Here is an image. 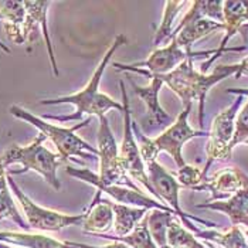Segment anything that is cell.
Listing matches in <instances>:
<instances>
[{
	"instance_id": "6da1fadb",
	"label": "cell",
	"mask_w": 248,
	"mask_h": 248,
	"mask_svg": "<svg viewBox=\"0 0 248 248\" xmlns=\"http://www.w3.org/2000/svg\"><path fill=\"white\" fill-rule=\"evenodd\" d=\"M126 43V37L124 34H118L115 37L114 43L109 46L107 53L104 54V58L98 64L96 70L94 71L93 77L87 82V85L78 91L76 94L70 95L58 96L53 99H43L40 101V105H58V104H73L76 107L74 114L71 115H46L43 119H50V121H57V122H68V121H79L82 115H90L96 116L98 119L101 116H107V112L111 109H116L118 112H124V105L116 102L114 98L104 94L99 91V84L104 77L105 68L111 62V60L115 56L116 50Z\"/></svg>"
},
{
	"instance_id": "7a4b0ae2",
	"label": "cell",
	"mask_w": 248,
	"mask_h": 248,
	"mask_svg": "<svg viewBox=\"0 0 248 248\" xmlns=\"http://www.w3.org/2000/svg\"><path fill=\"white\" fill-rule=\"evenodd\" d=\"M240 62L231 65H218L214 68L211 74H203L197 71L193 65V58H187L183 61L174 71L166 76H157L165 85H168L176 95L179 96L185 107L193 105L194 101L199 102V124L204 126V104L206 96L211 88L238 73Z\"/></svg>"
},
{
	"instance_id": "3957f363",
	"label": "cell",
	"mask_w": 248,
	"mask_h": 248,
	"mask_svg": "<svg viewBox=\"0 0 248 248\" xmlns=\"http://www.w3.org/2000/svg\"><path fill=\"white\" fill-rule=\"evenodd\" d=\"M191 107L187 105L185 107V109L177 115V118L173 121V124L166 128L159 136H156L155 139H149L143 132H140L139 126H136V124H132L134 126L135 138H138L139 140V151L142 155L143 163L156 160L157 155L160 152L169 153L173 157V160L176 162L177 168H183L186 165L182 149L183 146L194 138H204L209 136V132L206 131H196L189 125V115H190Z\"/></svg>"
},
{
	"instance_id": "277c9868",
	"label": "cell",
	"mask_w": 248,
	"mask_h": 248,
	"mask_svg": "<svg viewBox=\"0 0 248 248\" xmlns=\"http://www.w3.org/2000/svg\"><path fill=\"white\" fill-rule=\"evenodd\" d=\"M9 112L13 115L15 118L21 119L24 122H29L30 125L36 126L41 134L46 136V139L51 140L53 145L57 148L58 155L61 157V160H74L73 156H78L82 157L85 160H96L99 157L98 149L93 148L88 142H85L81 136L76 134V131L85 128L90 125L91 118H87L85 121L77 124L73 128H62V126H57L53 124H48L47 121H44L43 118H38L31 112L20 108L17 105L10 107ZM77 162V160H74Z\"/></svg>"
},
{
	"instance_id": "5b68a950",
	"label": "cell",
	"mask_w": 248,
	"mask_h": 248,
	"mask_svg": "<svg viewBox=\"0 0 248 248\" xmlns=\"http://www.w3.org/2000/svg\"><path fill=\"white\" fill-rule=\"evenodd\" d=\"M44 140L46 136L40 132L37 138L29 145H12L9 149L1 153V162L4 168L13 163L21 165L23 169L12 170L9 174H21L33 170L38 173L53 189L60 190L61 183L58 180L57 170L62 160L58 153L51 152L44 146Z\"/></svg>"
},
{
	"instance_id": "8992f818",
	"label": "cell",
	"mask_w": 248,
	"mask_h": 248,
	"mask_svg": "<svg viewBox=\"0 0 248 248\" xmlns=\"http://www.w3.org/2000/svg\"><path fill=\"white\" fill-rule=\"evenodd\" d=\"M119 87H121V93H122V105H124V138H122V143L119 146V162H121L124 170L132 180H136L138 183H140L152 194L153 199L160 202L156 191L153 190L152 183L149 180L142 155L139 151V145L135 138L131 107H129V101H128V95H126V88H125V84L122 79L119 81Z\"/></svg>"
},
{
	"instance_id": "52a82bcc",
	"label": "cell",
	"mask_w": 248,
	"mask_h": 248,
	"mask_svg": "<svg viewBox=\"0 0 248 248\" xmlns=\"http://www.w3.org/2000/svg\"><path fill=\"white\" fill-rule=\"evenodd\" d=\"M216 50H207V51H186L183 48H180L177 46V43L172 38V41L165 46L160 47L157 50H155L149 57L145 61L140 62H135V64H121V62H115L114 67L119 71H131L136 73L140 76L149 77V76H166L169 73L174 71L183 61H186L187 58L196 57H209L214 56Z\"/></svg>"
},
{
	"instance_id": "ba28073f",
	"label": "cell",
	"mask_w": 248,
	"mask_h": 248,
	"mask_svg": "<svg viewBox=\"0 0 248 248\" xmlns=\"http://www.w3.org/2000/svg\"><path fill=\"white\" fill-rule=\"evenodd\" d=\"M98 153H99V173L98 180L105 186H125L135 190L138 185L124 170L119 162V148L116 145L112 129L109 126L108 118H99V128H98Z\"/></svg>"
},
{
	"instance_id": "9c48e42d",
	"label": "cell",
	"mask_w": 248,
	"mask_h": 248,
	"mask_svg": "<svg viewBox=\"0 0 248 248\" xmlns=\"http://www.w3.org/2000/svg\"><path fill=\"white\" fill-rule=\"evenodd\" d=\"M7 183L10 190L16 196L27 224L31 230L37 231H60L67 227L82 226L85 213L82 214H65L56 210H50L36 204L24 191L19 187V185L13 180V177L7 173Z\"/></svg>"
},
{
	"instance_id": "30bf717a",
	"label": "cell",
	"mask_w": 248,
	"mask_h": 248,
	"mask_svg": "<svg viewBox=\"0 0 248 248\" xmlns=\"http://www.w3.org/2000/svg\"><path fill=\"white\" fill-rule=\"evenodd\" d=\"M243 96H237L235 101L223 109L221 112L214 116L211 122V128L209 131V140L206 146V153H207V162L203 169V180L207 177V173L210 166L214 162H227L232 157V151H231V140L234 135V128H235V118L238 114V109L241 107Z\"/></svg>"
},
{
	"instance_id": "8fae6325",
	"label": "cell",
	"mask_w": 248,
	"mask_h": 248,
	"mask_svg": "<svg viewBox=\"0 0 248 248\" xmlns=\"http://www.w3.org/2000/svg\"><path fill=\"white\" fill-rule=\"evenodd\" d=\"M145 168H146V173L149 176V180L152 183L153 190L156 191L159 200L163 204H166L168 207H170L173 213L183 221V224L187 229L191 230L193 232L199 231V229L191 221L200 223V224H203L206 227H210V229H214L217 226L213 221L200 218V217H194V216H190L186 211L182 210L180 202H179V191L182 189V186L179 185L177 179L173 176L172 173L168 172L160 163H157L156 160H152V162L145 163Z\"/></svg>"
},
{
	"instance_id": "7c38bea8",
	"label": "cell",
	"mask_w": 248,
	"mask_h": 248,
	"mask_svg": "<svg viewBox=\"0 0 248 248\" xmlns=\"http://www.w3.org/2000/svg\"><path fill=\"white\" fill-rule=\"evenodd\" d=\"M65 173L73 176V177H76L78 180H82L84 183H88V185L94 186L96 191H99V193H107L108 196H111L115 202H118L119 204L139 207V209H145V210L148 211L162 210L174 214L170 207H168L166 204L157 202L156 199H152V197L143 194L140 190H135V189L125 187V186H105V185H102L98 180V174L91 172L87 168H84V169H74L71 166H67L65 168Z\"/></svg>"
},
{
	"instance_id": "4fadbf2b",
	"label": "cell",
	"mask_w": 248,
	"mask_h": 248,
	"mask_svg": "<svg viewBox=\"0 0 248 248\" xmlns=\"http://www.w3.org/2000/svg\"><path fill=\"white\" fill-rule=\"evenodd\" d=\"M223 16H224V37L221 40L218 48H216V54L210 57L206 62L200 65V71L206 74V71L210 68V65L221 57V54L227 51H244L246 46L243 47H232L227 48V44L231 38L234 37L237 33H241L243 37L247 40L246 36V29H248V1L241 0V1H223Z\"/></svg>"
},
{
	"instance_id": "5bb4252c",
	"label": "cell",
	"mask_w": 248,
	"mask_h": 248,
	"mask_svg": "<svg viewBox=\"0 0 248 248\" xmlns=\"http://www.w3.org/2000/svg\"><path fill=\"white\" fill-rule=\"evenodd\" d=\"M151 82L148 85H138L129 78V82L132 84V88L135 90V94L140 98V101L145 105V119H143V126H145V135L151 129L157 128H169L173 124V119L170 115L168 114L159 101V93L160 88L165 85L163 81L157 76H149Z\"/></svg>"
},
{
	"instance_id": "9a60e30c",
	"label": "cell",
	"mask_w": 248,
	"mask_h": 248,
	"mask_svg": "<svg viewBox=\"0 0 248 248\" xmlns=\"http://www.w3.org/2000/svg\"><path fill=\"white\" fill-rule=\"evenodd\" d=\"M248 180V174L240 170L238 168H226L216 172L211 177H206L199 186H196L194 191H210L211 197L206 203L227 200L234 196L238 190H241Z\"/></svg>"
},
{
	"instance_id": "2e32d148",
	"label": "cell",
	"mask_w": 248,
	"mask_h": 248,
	"mask_svg": "<svg viewBox=\"0 0 248 248\" xmlns=\"http://www.w3.org/2000/svg\"><path fill=\"white\" fill-rule=\"evenodd\" d=\"M51 1H24V7H26V21H24V27H23V34L26 41H34L37 38L38 27H41L43 36L46 38L47 43V50H48V56L51 61V68L54 76L58 77L57 62H56V54L53 50V43L50 38L48 33V27H47V10L50 7Z\"/></svg>"
},
{
	"instance_id": "e0dca14e",
	"label": "cell",
	"mask_w": 248,
	"mask_h": 248,
	"mask_svg": "<svg viewBox=\"0 0 248 248\" xmlns=\"http://www.w3.org/2000/svg\"><path fill=\"white\" fill-rule=\"evenodd\" d=\"M82 230L91 235L109 234L114 229V209L112 202L102 199L101 193L96 191L90 207L85 211V218L82 223Z\"/></svg>"
},
{
	"instance_id": "ac0fdd59",
	"label": "cell",
	"mask_w": 248,
	"mask_h": 248,
	"mask_svg": "<svg viewBox=\"0 0 248 248\" xmlns=\"http://www.w3.org/2000/svg\"><path fill=\"white\" fill-rule=\"evenodd\" d=\"M196 209L220 211L229 217L232 226H244L248 229V180L241 190L237 191L227 200L197 204Z\"/></svg>"
},
{
	"instance_id": "d6986e66",
	"label": "cell",
	"mask_w": 248,
	"mask_h": 248,
	"mask_svg": "<svg viewBox=\"0 0 248 248\" xmlns=\"http://www.w3.org/2000/svg\"><path fill=\"white\" fill-rule=\"evenodd\" d=\"M0 243L21 248H88V244L74 241H60L57 238L31 234V232H16V231H0Z\"/></svg>"
},
{
	"instance_id": "ffe728a7",
	"label": "cell",
	"mask_w": 248,
	"mask_h": 248,
	"mask_svg": "<svg viewBox=\"0 0 248 248\" xmlns=\"http://www.w3.org/2000/svg\"><path fill=\"white\" fill-rule=\"evenodd\" d=\"M0 20L3 21L4 31L9 40L15 44L26 41L23 27L26 21L24 1H3L0 0Z\"/></svg>"
},
{
	"instance_id": "44dd1931",
	"label": "cell",
	"mask_w": 248,
	"mask_h": 248,
	"mask_svg": "<svg viewBox=\"0 0 248 248\" xmlns=\"http://www.w3.org/2000/svg\"><path fill=\"white\" fill-rule=\"evenodd\" d=\"M217 30H224V24L214 21V20L203 19L186 24L185 27H182L179 31L173 34V38L180 48L186 51H191V47L196 41L202 40Z\"/></svg>"
},
{
	"instance_id": "7402d4cb",
	"label": "cell",
	"mask_w": 248,
	"mask_h": 248,
	"mask_svg": "<svg viewBox=\"0 0 248 248\" xmlns=\"http://www.w3.org/2000/svg\"><path fill=\"white\" fill-rule=\"evenodd\" d=\"M112 209H114V235L116 237L129 235L148 214V210L145 209L125 206L119 203H112Z\"/></svg>"
},
{
	"instance_id": "603a6c76",
	"label": "cell",
	"mask_w": 248,
	"mask_h": 248,
	"mask_svg": "<svg viewBox=\"0 0 248 248\" xmlns=\"http://www.w3.org/2000/svg\"><path fill=\"white\" fill-rule=\"evenodd\" d=\"M210 19L224 24V16H223V1H191L190 9L187 13L180 20L177 27L174 29L173 34L179 31L182 27H185L189 23H194L199 20Z\"/></svg>"
},
{
	"instance_id": "cb8c5ba5",
	"label": "cell",
	"mask_w": 248,
	"mask_h": 248,
	"mask_svg": "<svg viewBox=\"0 0 248 248\" xmlns=\"http://www.w3.org/2000/svg\"><path fill=\"white\" fill-rule=\"evenodd\" d=\"M194 235L204 241L216 243L223 248H248L247 237L238 226H232L229 231L224 232L216 230H199L194 232Z\"/></svg>"
},
{
	"instance_id": "d4e9b609",
	"label": "cell",
	"mask_w": 248,
	"mask_h": 248,
	"mask_svg": "<svg viewBox=\"0 0 248 248\" xmlns=\"http://www.w3.org/2000/svg\"><path fill=\"white\" fill-rule=\"evenodd\" d=\"M95 237H102L111 241H119L126 244L131 248H157L156 243L153 241L151 231H149V226H148V214L145 216V218L136 226V229L125 237H116L112 234H101V235H95Z\"/></svg>"
},
{
	"instance_id": "484cf974",
	"label": "cell",
	"mask_w": 248,
	"mask_h": 248,
	"mask_svg": "<svg viewBox=\"0 0 248 248\" xmlns=\"http://www.w3.org/2000/svg\"><path fill=\"white\" fill-rule=\"evenodd\" d=\"M189 4V1H166L165 3V13H163V19L159 26V29L155 33L153 38V44L156 47L165 44V43H170L173 38V23L176 20V16L180 13V10Z\"/></svg>"
},
{
	"instance_id": "4316f807",
	"label": "cell",
	"mask_w": 248,
	"mask_h": 248,
	"mask_svg": "<svg viewBox=\"0 0 248 248\" xmlns=\"http://www.w3.org/2000/svg\"><path fill=\"white\" fill-rule=\"evenodd\" d=\"M174 214L162 210L148 211V226L157 248H172L168 241V227Z\"/></svg>"
},
{
	"instance_id": "83f0119b",
	"label": "cell",
	"mask_w": 248,
	"mask_h": 248,
	"mask_svg": "<svg viewBox=\"0 0 248 248\" xmlns=\"http://www.w3.org/2000/svg\"><path fill=\"white\" fill-rule=\"evenodd\" d=\"M10 187L7 183V173L0 176V220L3 218H10L13 220L19 227H21L26 231H30V227L27 224V221H24V218L21 217V214L17 210L12 193H10Z\"/></svg>"
},
{
	"instance_id": "f1b7e54d",
	"label": "cell",
	"mask_w": 248,
	"mask_h": 248,
	"mask_svg": "<svg viewBox=\"0 0 248 248\" xmlns=\"http://www.w3.org/2000/svg\"><path fill=\"white\" fill-rule=\"evenodd\" d=\"M168 241L172 248H207L197 240V237L193 232L185 229L174 217L168 227Z\"/></svg>"
},
{
	"instance_id": "f546056e",
	"label": "cell",
	"mask_w": 248,
	"mask_h": 248,
	"mask_svg": "<svg viewBox=\"0 0 248 248\" xmlns=\"http://www.w3.org/2000/svg\"><path fill=\"white\" fill-rule=\"evenodd\" d=\"M248 139V101L244 104V107L241 108V111H238L237 118H235V128H234V135H232V140H231V151H234L235 146H238L240 143H246Z\"/></svg>"
},
{
	"instance_id": "4dcf8cb0",
	"label": "cell",
	"mask_w": 248,
	"mask_h": 248,
	"mask_svg": "<svg viewBox=\"0 0 248 248\" xmlns=\"http://www.w3.org/2000/svg\"><path fill=\"white\" fill-rule=\"evenodd\" d=\"M176 179L182 187L193 190L196 186H199L203 182V169H199V168L190 166V165H185L183 168H180L177 170Z\"/></svg>"
},
{
	"instance_id": "1f68e13d",
	"label": "cell",
	"mask_w": 248,
	"mask_h": 248,
	"mask_svg": "<svg viewBox=\"0 0 248 248\" xmlns=\"http://www.w3.org/2000/svg\"><path fill=\"white\" fill-rule=\"evenodd\" d=\"M243 76H248V57L244 58L241 62H240V70L238 73L235 74V78H240Z\"/></svg>"
},
{
	"instance_id": "d6a6232c",
	"label": "cell",
	"mask_w": 248,
	"mask_h": 248,
	"mask_svg": "<svg viewBox=\"0 0 248 248\" xmlns=\"http://www.w3.org/2000/svg\"><path fill=\"white\" fill-rule=\"evenodd\" d=\"M88 248H131V247H128L126 244H124V243H119V241H112V243H109V244H107V246H101V247L88 246Z\"/></svg>"
},
{
	"instance_id": "836d02e7",
	"label": "cell",
	"mask_w": 248,
	"mask_h": 248,
	"mask_svg": "<svg viewBox=\"0 0 248 248\" xmlns=\"http://www.w3.org/2000/svg\"><path fill=\"white\" fill-rule=\"evenodd\" d=\"M227 94H234L238 96H248V88H230Z\"/></svg>"
},
{
	"instance_id": "e575fe53",
	"label": "cell",
	"mask_w": 248,
	"mask_h": 248,
	"mask_svg": "<svg viewBox=\"0 0 248 248\" xmlns=\"http://www.w3.org/2000/svg\"><path fill=\"white\" fill-rule=\"evenodd\" d=\"M0 50H3V51H4V53H7V54L10 53V48H9V47H6L1 41H0Z\"/></svg>"
},
{
	"instance_id": "d590c367",
	"label": "cell",
	"mask_w": 248,
	"mask_h": 248,
	"mask_svg": "<svg viewBox=\"0 0 248 248\" xmlns=\"http://www.w3.org/2000/svg\"><path fill=\"white\" fill-rule=\"evenodd\" d=\"M0 248H13V247H9V246H4L3 243H0Z\"/></svg>"
},
{
	"instance_id": "8d00e7d4",
	"label": "cell",
	"mask_w": 248,
	"mask_h": 248,
	"mask_svg": "<svg viewBox=\"0 0 248 248\" xmlns=\"http://www.w3.org/2000/svg\"><path fill=\"white\" fill-rule=\"evenodd\" d=\"M244 234H246V237H247V240H248V229L246 230V232H244Z\"/></svg>"
},
{
	"instance_id": "74e56055",
	"label": "cell",
	"mask_w": 248,
	"mask_h": 248,
	"mask_svg": "<svg viewBox=\"0 0 248 248\" xmlns=\"http://www.w3.org/2000/svg\"><path fill=\"white\" fill-rule=\"evenodd\" d=\"M246 143H247V145H248V139H247V140H246Z\"/></svg>"
}]
</instances>
